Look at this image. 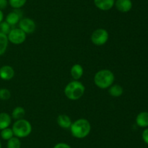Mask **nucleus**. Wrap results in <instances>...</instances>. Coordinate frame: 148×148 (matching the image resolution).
I'll return each mask as SVG.
<instances>
[{
	"instance_id": "1",
	"label": "nucleus",
	"mask_w": 148,
	"mask_h": 148,
	"mask_svg": "<svg viewBox=\"0 0 148 148\" xmlns=\"http://www.w3.org/2000/svg\"><path fill=\"white\" fill-rule=\"evenodd\" d=\"M72 135L77 139L86 137L91 131V125L87 119L79 118L72 123L70 127Z\"/></svg>"
},
{
	"instance_id": "2",
	"label": "nucleus",
	"mask_w": 148,
	"mask_h": 148,
	"mask_svg": "<svg viewBox=\"0 0 148 148\" xmlns=\"http://www.w3.org/2000/svg\"><path fill=\"white\" fill-rule=\"evenodd\" d=\"M115 76L112 71L108 69L101 70L95 73L94 83L100 89H108L114 84Z\"/></svg>"
},
{
	"instance_id": "3",
	"label": "nucleus",
	"mask_w": 148,
	"mask_h": 148,
	"mask_svg": "<svg viewBox=\"0 0 148 148\" xmlns=\"http://www.w3.org/2000/svg\"><path fill=\"white\" fill-rule=\"evenodd\" d=\"M85 91V86L80 81H72L66 86L64 94L68 99L71 100H77L83 96Z\"/></svg>"
},
{
	"instance_id": "4",
	"label": "nucleus",
	"mask_w": 148,
	"mask_h": 148,
	"mask_svg": "<svg viewBox=\"0 0 148 148\" xmlns=\"http://www.w3.org/2000/svg\"><path fill=\"white\" fill-rule=\"evenodd\" d=\"M14 136L18 138H25L29 136L32 131V126L28 120L25 119L17 120L12 128Z\"/></svg>"
},
{
	"instance_id": "5",
	"label": "nucleus",
	"mask_w": 148,
	"mask_h": 148,
	"mask_svg": "<svg viewBox=\"0 0 148 148\" xmlns=\"http://www.w3.org/2000/svg\"><path fill=\"white\" fill-rule=\"evenodd\" d=\"M109 34L106 29L98 28L92 32L91 35V41L96 46L104 45L108 40Z\"/></svg>"
},
{
	"instance_id": "6",
	"label": "nucleus",
	"mask_w": 148,
	"mask_h": 148,
	"mask_svg": "<svg viewBox=\"0 0 148 148\" xmlns=\"http://www.w3.org/2000/svg\"><path fill=\"white\" fill-rule=\"evenodd\" d=\"M26 34L19 28H12L7 35L9 41L14 44H21L25 41Z\"/></svg>"
},
{
	"instance_id": "7",
	"label": "nucleus",
	"mask_w": 148,
	"mask_h": 148,
	"mask_svg": "<svg viewBox=\"0 0 148 148\" xmlns=\"http://www.w3.org/2000/svg\"><path fill=\"white\" fill-rule=\"evenodd\" d=\"M19 28L24 31L26 34H30L36 30V25L33 20L27 17L22 18L19 22Z\"/></svg>"
},
{
	"instance_id": "8",
	"label": "nucleus",
	"mask_w": 148,
	"mask_h": 148,
	"mask_svg": "<svg viewBox=\"0 0 148 148\" xmlns=\"http://www.w3.org/2000/svg\"><path fill=\"white\" fill-rule=\"evenodd\" d=\"M23 17V12L20 9H14L12 12L6 16L5 21L11 26H15L20 22Z\"/></svg>"
},
{
	"instance_id": "9",
	"label": "nucleus",
	"mask_w": 148,
	"mask_h": 148,
	"mask_svg": "<svg viewBox=\"0 0 148 148\" xmlns=\"http://www.w3.org/2000/svg\"><path fill=\"white\" fill-rule=\"evenodd\" d=\"M116 8L121 12H128L132 8V0H116L115 1Z\"/></svg>"
},
{
	"instance_id": "10",
	"label": "nucleus",
	"mask_w": 148,
	"mask_h": 148,
	"mask_svg": "<svg viewBox=\"0 0 148 148\" xmlns=\"http://www.w3.org/2000/svg\"><path fill=\"white\" fill-rule=\"evenodd\" d=\"M14 76V70L10 65H3L0 68V78L4 81H10Z\"/></svg>"
},
{
	"instance_id": "11",
	"label": "nucleus",
	"mask_w": 148,
	"mask_h": 148,
	"mask_svg": "<svg viewBox=\"0 0 148 148\" xmlns=\"http://www.w3.org/2000/svg\"><path fill=\"white\" fill-rule=\"evenodd\" d=\"M94 4L99 10L107 11L113 8L115 0H94Z\"/></svg>"
},
{
	"instance_id": "12",
	"label": "nucleus",
	"mask_w": 148,
	"mask_h": 148,
	"mask_svg": "<svg viewBox=\"0 0 148 148\" xmlns=\"http://www.w3.org/2000/svg\"><path fill=\"white\" fill-rule=\"evenodd\" d=\"M56 122L61 128L65 129H70L72 124L70 118L65 114H61L58 115L57 118H56Z\"/></svg>"
},
{
	"instance_id": "13",
	"label": "nucleus",
	"mask_w": 148,
	"mask_h": 148,
	"mask_svg": "<svg viewBox=\"0 0 148 148\" xmlns=\"http://www.w3.org/2000/svg\"><path fill=\"white\" fill-rule=\"evenodd\" d=\"M136 123L137 126L142 128H147L148 126V112H141L136 118Z\"/></svg>"
},
{
	"instance_id": "14",
	"label": "nucleus",
	"mask_w": 148,
	"mask_h": 148,
	"mask_svg": "<svg viewBox=\"0 0 148 148\" xmlns=\"http://www.w3.org/2000/svg\"><path fill=\"white\" fill-rule=\"evenodd\" d=\"M71 75L75 80H79L82 76L84 73L83 68L79 64H75L71 68Z\"/></svg>"
},
{
	"instance_id": "15",
	"label": "nucleus",
	"mask_w": 148,
	"mask_h": 148,
	"mask_svg": "<svg viewBox=\"0 0 148 148\" xmlns=\"http://www.w3.org/2000/svg\"><path fill=\"white\" fill-rule=\"evenodd\" d=\"M12 123V118L7 113H0V130L8 128Z\"/></svg>"
},
{
	"instance_id": "16",
	"label": "nucleus",
	"mask_w": 148,
	"mask_h": 148,
	"mask_svg": "<svg viewBox=\"0 0 148 148\" xmlns=\"http://www.w3.org/2000/svg\"><path fill=\"white\" fill-rule=\"evenodd\" d=\"M124 89L119 84H113L108 88V93L113 97H119L122 95Z\"/></svg>"
},
{
	"instance_id": "17",
	"label": "nucleus",
	"mask_w": 148,
	"mask_h": 148,
	"mask_svg": "<svg viewBox=\"0 0 148 148\" xmlns=\"http://www.w3.org/2000/svg\"><path fill=\"white\" fill-rule=\"evenodd\" d=\"M9 40L7 35L0 33V55L5 53L8 46Z\"/></svg>"
},
{
	"instance_id": "18",
	"label": "nucleus",
	"mask_w": 148,
	"mask_h": 148,
	"mask_svg": "<svg viewBox=\"0 0 148 148\" xmlns=\"http://www.w3.org/2000/svg\"><path fill=\"white\" fill-rule=\"evenodd\" d=\"M25 115V110L22 107H16L12 112V117L16 120L23 119Z\"/></svg>"
},
{
	"instance_id": "19",
	"label": "nucleus",
	"mask_w": 148,
	"mask_h": 148,
	"mask_svg": "<svg viewBox=\"0 0 148 148\" xmlns=\"http://www.w3.org/2000/svg\"><path fill=\"white\" fill-rule=\"evenodd\" d=\"M7 148H20L21 147V142L18 137L13 136L7 141Z\"/></svg>"
},
{
	"instance_id": "20",
	"label": "nucleus",
	"mask_w": 148,
	"mask_h": 148,
	"mask_svg": "<svg viewBox=\"0 0 148 148\" xmlns=\"http://www.w3.org/2000/svg\"><path fill=\"white\" fill-rule=\"evenodd\" d=\"M0 136L4 140H7L11 139L12 137L14 136V133H13L12 129H10V127L6 128V129L1 130V133H0Z\"/></svg>"
},
{
	"instance_id": "21",
	"label": "nucleus",
	"mask_w": 148,
	"mask_h": 148,
	"mask_svg": "<svg viewBox=\"0 0 148 148\" xmlns=\"http://www.w3.org/2000/svg\"><path fill=\"white\" fill-rule=\"evenodd\" d=\"M8 1L12 8L20 9L25 4L27 0H9Z\"/></svg>"
},
{
	"instance_id": "22",
	"label": "nucleus",
	"mask_w": 148,
	"mask_h": 148,
	"mask_svg": "<svg viewBox=\"0 0 148 148\" xmlns=\"http://www.w3.org/2000/svg\"><path fill=\"white\" fill-rule=\"evenodd\" d=\"M12 26L7 23L6 21H2L0 23V33H4L5 35H8L12 29Z\"/></svg>"
},
{
	"instance_id": "23",
	"label": "nucleus",
	"mask_w": 148,
	"mask_h": 148,
	"mask_svg": "<svg viewBox=\"0 0 148 148\" xmlns=\"http://www.w3.org/2000/svg\"><path fill=\"white\" fill-rule=\"evenodd\" d=\"M11 97V92L9 89L5 88L0 89V100H8Z\"/></svg>"
},
{
	"instance_id": "24",
	"label": "nucleus",
	"mask_w": 148,
	"mask_h": 148,
	"mask_svg": "<svg viewBox=\"0 0 148 148\" xmlns=\"http://www.w3.org/2000/svg\"><path fill=\"white\" fill-rule=\"evenodd\" d=\"M143 139L146 144L148 145V128L145 129L143 132Z\"/></svg>"
},
{
	"instance_id": "25",
	"label": "nucleus",
	"mask_w": 148,
	"mask_h": 148,
	"mask_svg": "<svg viewBox=\"0 0 148 148\" xmlns=\"http://www.w3.org/2000/svg\"><path fill=\"white\" fill-rule=\"evenodd\" d=\"M8 3L7 0H0V10H4L8 5Z\"/></svg>"
},
{
	"instance_id": "26",
	"label": "nucleus",
	"mask_w": 148,
	"mask_h": 148,
	"mask_svg": "<svg viewBox=\"0 0 148 148\" xmlns=\"http://www.w3.org/2000/svg\"><path fill=\"white\" fill-rule=\"evenodd\" d=\"M53 148H72L69 145L66 143H58L53 147Z\"/></svg>"
},
{
	"instance_id": "27",
	"label": "nucleus",
	"mask_w": 148,
	"mask_h": 148,
	"mask_svg": "<svg viewBox=\"0 0 148 148\" xmlns=\"http://www.w3.org/2000/svg\"><path fill=\"white\" fill-rule=\"evenodd\" d=\"M4 20V14H3L2 10H0V23L3 21Z\"/></svg>"
},
{
	"instance_id": "28",
	"label": "nucleus",
	"mask_w": 148,
	"mask_h": 148,
	"mask_svg": "<svg viewBox=\"0 0 148 148\" xmlns=\"http://www.w3.org/2000/svg\"><path fill=\"white\" fill-rule=\"evenodd\" d=\"M0 148H1V141H0Z\"/></svg>"
}]
</instances>
